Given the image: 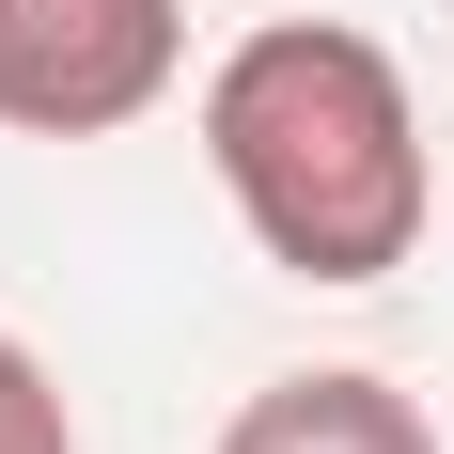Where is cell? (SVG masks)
Here are the masks:
<instances>
[{
  "label": "cell",
  "instance_id": "1",
  "mask_svg": "<svg viewBox=\"0 0 454 454\" xmlns=\"http://www.w3.org/2000/svg\"><path fill=\"white\" fill-rule=\"evenodd\" d=\"M204 173L251 220V251L282 282H329V298L392 282L439 220L408 63L376 32H345V16H267V32H235L204 63Z\"/></svg>",
  "mask_w": 454,
  "mask_h": 454
},
{
  "label": "cell",
  "instance_id": "2",
  "mask_svg": "<svg viewBox=\"0 0 454 454\" xmlns=\"http://www.w3.org/2000/svg\"><path fill=\"white\" fill-rule=\"evenodd\" d=\"M188 79V0H0V126L110 141Z\"/></svg>",
  "mask_w": 454,
  "mask_h": 454
},
{
  "label": "cell",
  "instance_id": "3",
  "mask_svg": "<svg viewBox=\"0 0 454 454\" xmlns=\"http://www.w3.org/2000/svg\"><path fill=\"white\" fill-rule=\"evenodd\" d=\"M220 454H439V423L361 361H314V376H267L251 408L220 423Z\"/></svg>",
  "mask_w": 454,
  "mask_h": 454
},
{
  "label": "cell",
  "instance_id": "4",
  "mask_svg": "<svg viewBox=\"0 0 454 454\" xmlns=\"http://www.w3.org/2000/svg\"><path fill=\"white\" fill-rule=\"evenodd\" d=\"M0 454H79V423H63V376L0 329Z\"/></svg>",
  "mask_w": 454,
  "mask_h": 454
}]
</instances>
